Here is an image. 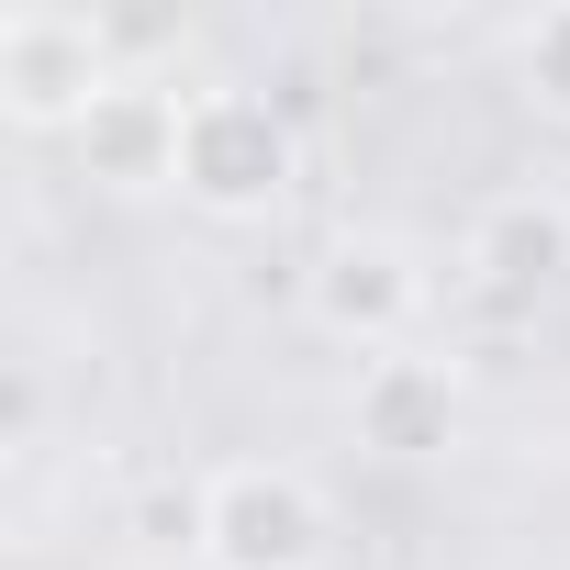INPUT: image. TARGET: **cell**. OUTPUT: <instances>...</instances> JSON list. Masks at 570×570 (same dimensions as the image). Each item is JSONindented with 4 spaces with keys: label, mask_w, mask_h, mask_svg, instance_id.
<instances>
[{
    "label": "cell",
    "mask_w": 570,
    "mask_h": 570,
    "mask_svg": "<svg viewBox=\"0 0 570 570\" xmlns=\"http://www.w3.org/2000/svg\"><path fill=\"white\" fill-rule=\"evenodd\" d=\"M112 79H124L112 12H68V0H23V12H0V112H12V124L79 135Z\"/></svg>",
    "instance_id": "2"
},
{
    "label": "cell",
    "mask_w": 570,
    "mask_h": 570,
    "mask_svg": "<svg viewBox=\"0 0 570 570\" xmlns=\"http://www.w3.org/2000/svg\"><path fill=\"white\" fill-rule=\"evenodd\" d=\"M525 79H537L548 112H570V12H548V23L525 35Z\"/></svg>",
    "instance_id": "8"
},
{
    "label": "cell",
    "mask_w": 570,
    "mask_h": 570,
    "mask_svg": "<svg viewBox=\"0 0 570 570\" xmlns=\"http://www.w3.org/2000/svg\"><path fill=\"white\" fill-rule=\"evenodd\" d=\"M79 168L101 190H179V90H157L146 68H124L90 124H79Z\"/></svg>",
    "instance_id": "5"
},
{
    "label": "cell",
    "mask_w": 570,
    "mask_h": 570,
    "mask_svg": "<svg viewBox=\"0 0 570 570\" xmlns=\"http://www.w3.org/2000/svg\"><path fill=\"white\" fill-rule=\"evenodd\" d=\"M347 425H358V448H381V459H436V448L459 436V370H448V358L392 347V358H370V370H358Z\"/></svg>",
    "instance_id": "6"
},
{
    "label": "cell",
    "mask_w": 570,
    "mask_h": 570,
    "mask_svg": "<svg viewBox=\"0 0 570 570\" xmlns=\"http://www.w3.org/2000/svg\"><path fill=\"white\" fill-rule=\"evenodd\" d=\"M303 303H314V325H325L336 347L392 358V347L414 336V314H425V268H414L403 235H336V246L314 257V279H303Z\"/></svg>",
    "instance_id": "4"
},
{
    "label": "cell",
    "mask_w": 570,
    "mask_h": 570,
    "mask_svg": "<svg viewBox=\"0 0 570 570\" xmlns=\"http://www.w3.org/2000/svg\"><path fill=\"white\" fill-rule=\"evenodd\" d=\"M325 492L292 459H224L202 481V570H325Z\"/></svg>",
    "instance_id": "3"
},
{
    "label": "cell",
    "mask_w": 570,
    "mask_h": 570,
    "mask_svg": "<svg viewBox=\"0 0 570 570\" xmlns=\"http://www.w3.org/2000/svg\"><path fill=\"white\" fill-rule=\"evenodd\" d=\"M470 279L481 292H503V303H537L548 279H570V202L559 190H492L481 213H470Z\"/></svg>",
    "instance_id": "7"
},
{
    "label": "cell",
    "mask_w": 570,
    "mask_h": 570,
    "mask_svg": "<svg viewBox=\"0 0 570 570\" xmlns=\"http://www.w3.org/2000/svg\"><path fill=\"white\" fill-rule=\"evenodd\" d=\"M292 179H303V146L268 90H179V202L246 224V213H279Z\"/></svg>",
    "instance_id": "1"
}]
</instances>
